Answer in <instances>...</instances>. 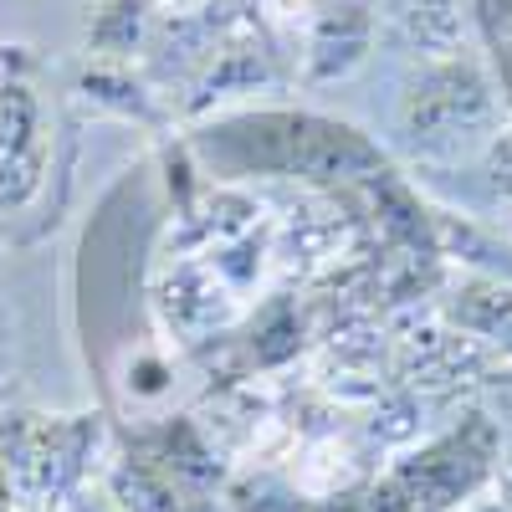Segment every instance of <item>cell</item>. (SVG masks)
<instances>
[{
  "instance_id": "1",
  "label": "cell",
  "mask_w": 512,
  "mask_h": 512,
  "mask_svg": "<svg viewBox=\"0 0 512 512\" xmlns=\"http://www.w3.org/2000/svg\"><path fill=\"white\" fill-rule=\"evenodd\" d=\"M190 154L210 180H297V185H338L349 190L390 169L359 123L328 118L313 108H226L200 118Z\"/></svg>"
},
{
  "instance_id": "2",
  "label": "cell",
  "mask_w": 512,
  "mask_h": 512,
  "mask_svg": "<svg viewBox=\"0 0 512 512\" xmlns=\"http://www.w3.org/2000/svg\"><path fill=\"white\" fill-rule=\"evenodd\" d=\"M507 128L512 103L477 47L456 57H415L400 82L395 139L415 164L436 169V175H461Z\"/></svg>"
},
{
  "instance_id": "3",
  "label": "cell",
  "mask_w": 512,
  "mask_h": 512,
  "mask_svg": "<svg viewBox=\"0 0 512 512\" xmlns=\"http://www.w3.org/2000/svg\"><path fill=\"white\" fill-rule=\"evenodd\" d=\"M103 446L98 415H6L0 461L16 512H57L93 482V456Z\"/></svg>"
},
{
  "instance_id": "4",
  "label": "cell",
  "mask_w": 512,
  "mask_h": 512,
  "mask_svg": "<svg viewBox=\"0 0 512 512\" xmlns=\"http://www.w3.org/2000/svg\"><path fill=\"white\" fill-rule=\"evenodd\" d=\"M497 461H502L497 425L487 415H472L456 431L425 441L420 451L395 461L390 477L410 497L415 512H461L477 492L497 482Z\"/></svg>"
},
{
  "instance_id": "5",
  "label": "cell",
  "mask_w": 512,
  "mask_h": 512,
  "mask_svg": "<svg viewBox=\"0 0 512 512\" xmlns=\"http://www.w3.org/2000/svg\"><path fill=\"white\" fill-rule=\"evenodd\" d=\"M52 169V108L26 57H0V216L26 210L47 190Z\"/></svg>"
},
{
  "instance_id": "6",
  "label": "cell",
  "mask_w": 512,
  "mask_h": 512,
  "mask_svg": "<svg viewBox=\"0 0 512 512\" xmlns=\"http://www.w3.org/2000/svg\"><path fill=\"white\" fill-rule=\"evenodd\" d=\"M379 41V0H308L292 36V77L303 88H333L369 67Z\"/></svg>"
},
{
  "instance_id": "7",
  "label": "cell",
  "mask_w": 512,
  "mask_h": 512,
  "mask_svg": "<svg viewBox=\"0 0 512 512\" xmlns=\"http://www.w3.org/2000/svg\"><path fill=\"white\" fill-rule=\"evenodd\" d=\"M441 318L472 338V344L502 349V359H512V282L492 277V272H466L441 292Z\"/></svg>"
},
{
  "instance_id": "8",
  "label": "cell",
  "mask_w": 512,
  "mask_h": 512,
  "mask_svg": "<svg viewBox=\"0 0 512 512\" xmlns=\"http://www.w3.org/2000/svg\"><path fill=\"white\" fill-rule=\"evenodd\" d=\"M379 21H390L410 57H456L477 47L466 0H379Z\"/></svg>"
},
{
  "instance_id": "9",
  "label": "cell",
  "mask_w": 512,
  "mask_h": 512,
  "mask_svg": "<svg viewBox=\"0 0 512 512\" xmlns=\"http://www.w3.org/2000/svg\"><path fill=\"white\" fill-rule=\"evenodd\" d=\"M159 31L154 0H93L88 21H82V47L93 62H128L149 57V41Z\"/></svg>"
},
{
  "instance_id": "10",
  "label": "cell",
  "mask_w": 512,
  "mask_h": 512,
  "mask_svg": "<svg viewBox=\"0 0 512 512\" xmlns=\"http://www.w3.org/2000/svg\"><path fill=\"white\" fill-rule=\"evenodd\" d=\"M72 93L98 108V113H118V118H139V123H154L159 118V93L149 88V82L128 67V62H93L77 72Z\"/></svg>"
},
{
  "instance_id": "11",
  "label": "cell",
  "mask_w": 512,
  "mask_h": 512,
  "mask_svg": "<svg viewBox=\"0 0 512 512\" xmlns=\"http://www.w3.org/2000/svg\"><path fill=\"white\" fill-rule=\"evenodd\" d=\"M466 11H472L477 52L487 57L492 77L502 82V93L512 103V0H466Z\"/></svg>"
},
{
  "instance_id": "12",
  "label": "cell",
  "mask_w": 512,
  "mask_h": 512,
  "mask_svg": "<svg viewBox=\"0 0 512 512\" xmlns=\"http://www.w3.org/2000/svg\"><path fill=\"white\" fill-rule=\"evenodd\" d=\"M164 16H216V0H154Z\"/></svg>"
},
{
  "instance_id": "13",
  "label": "cell",
  "mask_w": 512,
  "mask_h": 512,
  "mask_svg": "<svg viewBox=\"0 0 512 512\" xmlns=\"http://www.w3.org/2000/svg\"><path fill=\"white\" fill-rule=\"evenodd\" d=\"M461 512H512V502H507V497H502V487L492 482L487 492H477V497H472V502H466Z\"/></svg>"
},
{
  "instance_id": "14",
  "label": "cell",
  "mask_w": 512,
  "mask_h": 512,
  "mask_svg": "<svg viewBox=\"0 0 512 512\" xmlns=\"http://www.w3.org/2000/svg\"><path fill=\"white\" fill-rule=\"evenodd\" d=\"M497 487H502V497L512 502V451H502V461H497Z\"/></svg>"
},
{
  "instance_id": "15",
  "label": "cell",
  "mask_w": 512,
  "mask_h": 512,
  "mask_svg": "<svg viewBox=\"0 0 512 512\" xmlns=\"http://www.w3.org/2000/svg\"><path fill=\"white\" fill-rule=\"evenodd\" d=\"M0 57H6V52H0Z\"/></svg>"
}]
</instances>
